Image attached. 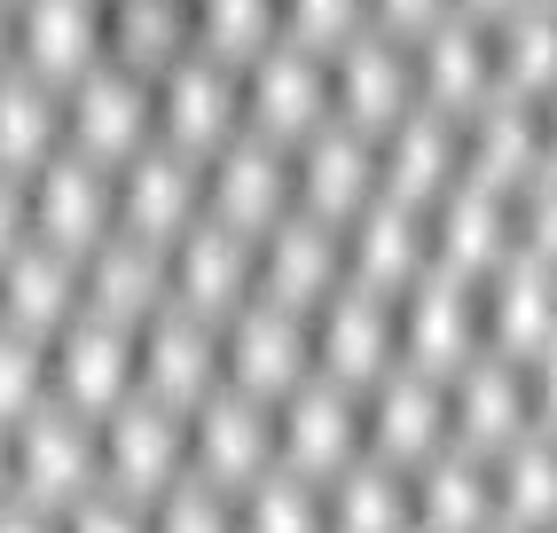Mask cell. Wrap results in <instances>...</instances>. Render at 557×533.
<instances>
[{
    "label": "cell",
    "mask_w": 557,
    "mask_h": 533,
    "mask_svg": "<svg viewBox=\"0 0 557 533\" xmlns=\"http://www.w3.org/2000/svg\"><path fill=\"white\" fill-rule=\"evenodd\" d=\"M9 486L16 503H40V510H71L87 503V494L102 486V439L79 408L63 400H40L24 416V424H9Z\"/></svg>",
    "instance_id": "obj_1"
},
{
    "label": "cell",
    "mask_w": 557,
    "mask_h": 533,
    "mask_svg": "<svg viewBox=\"0 0 557 533\" xmlns=\"http://www.w3.org/2000/svg\"><path fill=\"white\" fill-rule=\"evenodd\" d=\"M393 346H400V369L448 385L479 354V283L448 275V266H424L417 283H400L393 290Z\"/></svg>",
    "instance_id": "obj_2"
},
{
    "label": "cell",
    "mask_w": 557,
    "mask_h": 533,
    "mask_svg": "<svg viewBox=\"0 0 557 533\" xmlns=\"http://www.w3.org/2000/svg\"><path fill=\"white\" fill-rule=\"evenodd\" d=\"M95 439H102V486L126 494V503H158L189 471V416L150 400V393H126L95 424Z\"/></svg>",
    "instance_id": "obj_3"
},
{
    "label": "cell",
    "mask_w": 557,
    "mask_h": 533,
    "mask_svg": "<svg viewBox=\"0 0 557 533\" xmlns=\"http://www.w3.org/2000/svg\"><path fill=\"white\" fill-rule=\"evenodd\" d=\"M141 141H158V110H150V79L141 71L102 55L95 71H79L63 87V149H79V158L119 173Z\"/></svg>",
    "instance_id": "obj_4"
},
{
    "label": "cell",
    "mask_w": 557,
    "mask_h": 533,
    "mask_svg": "<svg viewBox=\"0 0 557 533\" xmlns=\"http://www.w3.org/2000/svg\"><path fill=\"white\" fill-rule=\"evenodd\" d=\"M236 102H244V126L251 134L299 149L330 119V63L314 48H299V40H283V32H275V40L236 71Z\"/></svg>",
    "instance_id": "obj_5"
},
{
    "label": "cell",
    "mask_w": 557,
    "mask_h": 533,
    "mask_svg": "<svg viewBox=\"0 0 557 533\" xmlns=\"http://www.w3.org/2000/svg\"><path fill=\"white\" fill-rule=\"evenodd\" d=\"M314 369V346H307V314L275 307V298H244V307L220 322V385H236L251 400H283L299 376Z\"/></svg>",
    "instance_id": "obj_6"
},
{
    "label": "cell",
    "mask_w": 557,
    "mask_h": 533,
    "mask_svg": "<svg viewBox=\"0 0 557 533\" xmlns=\"http://www.w3.org/2000/svg\"><path fill=\"white\" fill-rule=\"evenodd\" d=\"M330 119L354 126L377 141L408 102H417V55H408V40H393V32L361 24L346 48H330Z\"/></svg>",
    "instance_id": "obj_7"
},
{
    "label": "cell",
    "mask_w": 557,
    "mask_h": 533,
    "mask_svg": "<svg viewBox=\"0 0 557 533\" xmlns=\"http://www.w3.org/2000/svg\"><path fill=\"white\" fill-rule=\"evenodd\" d=\"M197 212H205V165L165 149V141H141L134 158L110 173V227H119V236H141V244L165 251Z\"/></svg>",
    "instance_id": "obj_8"
},
{
    "label": "cell",
    "mask_w": 557,
    "mask_h": 533,
    "mask_svg": "<svg viewBox=\"0 0 557 533\" xmlns=\"http://www.w3.org/2000/svg\"><path fill=\"white\" fill-rule=\"evenodd\" d=\"M150 110H158V141L181 149V158H212L220 141H228L244 126V102H236V71L189 48V55H173L158 79H150Z\"/></svg>",
    "instance_id": "obj_9"
},
{
    "label": "cell",
    "mask_w": 557,
    "mask_h": 533,
    "mask_svg": "<svg viewBox=\"0 0 557 533\" xmlns=\"http://www.w3.org/2000/svg\"><path fill=\"white\" fill-rule=\"evenodd\" d=\"M361 455V393L330 385L322 369H307L299 385L275 400V463L299 479H338Z\"/></svg>",
    "instance_id": "obj_10"
},
{
    "label": "cell",
    "mask_w": 557,
    "mask_h": 533,
    "mask_svg": "<svg viewBox=\"0 0 557 533\" xmlns=\"http://www.w3.org/2000/svg\"><path fill=\"white\" fill-rule=\"evenodd\" d=\"M338 283H346V244H338L330 220L290 204L275 227L251 236V290L259 298H275V307H290V314H314Z\"/></svg>",
    "instance_id": "obj_11"
},
{
    "label": "cell",
    "mask_w": 557,
    "mask_h": 533,
    "mask_svg": "<svg viewBox=\"0 0 557 533\" xmlns=\"http://www.w3.org/2000/svg\"><path fill=\"white\" fill-rule=\"evenodd\" d=\"M307 346H314V369L330 376V385L369 393L400 361V346H393V298L369 290V283H338L307 314Z\"/></svg>",
    "instance_id": "obj_12"
},
{
    "label": "cell",
    "mask_w": 557,
    "mask_h": 533,
    "mask_svg": "<svg viewBox=\"0 0 557 533\" xmlns=\"http://www.w3.org/2000/svg\"><path fill=\"white\" fill-rule=\"evenodd\" d=\"M268 463H275V408L236 385H212L189 408V471L220 494H244Z\"/></svg>",
    "instance_id": "obj_13"
},
{
    "label": "cell",
    "mask_w": 557,
    "mask_h": 533,
    "mask_svg": "<svg viewBox=\"0 0 557 533\" xmlns=\"http://www.w3.org/2000/svg\"><path fill=\"white\" fill-rule=\"evenodd\" d=\"M212 385H220V322H205V314L165 298V307L134 330V393H150V400L189 416Z\"/></svg>",
    "instance_id": "obj_14"
},
{
    "label": "cell",
    "mask_w": 557,
    "mask_h": 533,
    "mask_svg": "<svg viewBox=\"0 0 557 533\" xmlns=\"http://www.w3.org/2000/svg\"><path fill=\"white\" fill-rule=\"evenodd\" d=\"M205 212L228 220L236 236H259V227H275L290 212V149L236 126L228 141L205 158Z\"/></svg>",
    "instance_id": "obj_15"
},
{
    "label": "cell",
    "mask_w": 557,
    "mask_h": 533,
    "mask_svg": "<svg viewBox=\"0 0 557 533\" xmlns=\"http://www.w3.org/2000/svg\"><path fill=\"white\" fill-rule=\"evenodd\" d=\"M134 393V330L102 322V314H79L48 337V400L79 408L87 424H102L110 408Z\"/></svg>",
    "instance_id": "obj_16"
},
{
    "label": "cell",
    "mask_w": 557,
    "mask_h": 533,
    "mask_svg": "<svg viewBox=\"0 0 557 533\" xmlns=\"http://www.w3.org/2000/svg\"><path fill=\"white\" fill-rule=\"evenodd\" d=\"M165 298L205 322H228L251 298V236H236L228 220L197 212L181 236L165 244Z\"/></svg>",
    "instance_id": "obj_17"
},
{
    "label": "cell",
    "mask_w": 557,
    "mask_h": 533,
    "mask_svg": "<svg viewBox=\"0 0 557 533\" xmlns=\"http://www.w3.org/2000/svg\"><path fill=\"white\" fill-rule=\"evenodd\" d=\"M503 259H510V197H495V188L456 173L424 204V266H448L463 283H487Z\"/></svg>",
    "instance_id": "obj_18"
},
{
    "label": "cell",
    "mask_w": 557,
    "mask_h": 533,
    "mask_svg": "<svg viewBox=\"0 0 557 533\" xmlns=\"http://www.w3.org/2000/svg\"><path fill=\"white\" fill-rule=\"evenodd\" d=\"M432 447H448V393L417 369H385L361 393V455H377L393 471H417Z\"/></svg>",
    "instance_id": "obj_19"
},
{
    "label": "cell",
    "mask_w": 557,
    "mask_h": 533,
    "mask_svg": "<svg viewBox=\"0 0 557 533\" xmlns=\"http://www.w3.org/2000/svg\"><path fill=\"white\" fill-rule=\"evenodd\" d=\"M24 204H32V236L87 259L110 236V165L79 158V149H55L40 173H24Z\"/></svg>",
    "instance_id": "obj_20"
},
{
    "label": "cell",
    "mask_w": 557,
    "mask_h": 533,
    "mask_svg": "<svg viewBox=\"0 0 557 533\" xmlns=\"http://www.w3.org/2000/svg\"><path fill=\"white\" fill-rule=\"evenodd\" d=\"M448 439L471 455H503L518 432H534V400H527V361H503L479 346L448 385Z\"/></svg>",
    "instance_id": "obj_21"
},
{
    "label": "cell",
    "mask_w": 557,
    "mask_h": 533,
    "mask_svg": "<svg viewBox=\"0 0 557 533\" xmlns=\"http://www.w3.org/2000/svg\"><path fill=\"white\" fill-rule=\"evenodd\" d=\"M369 197H377V141H369V134L322 119L299 149H290V204H299V212L346 227Z\"/></svg>",
    "instance_id": "obj_22"
},
{
    "label": "cell",
    "mask_w": 557,
    "mask_h": 533,
    "mask_svg": "<svg viewBox=\"0 0 557 533\" xmlns=\"http://www.w3.org/2000/svg\"><path fill=\"white\" fill-rule=\"evenodd\" d=\"M557 337V266L510 251L487 283H479V346L503 361H534Z\"/></svg>",
    "instance_id": "obj_23"
},
{
    "label": "cell",
    "mask_w": 557,
    "mask_h": 533,
    "mask_svg": "<svg viewBox=\"0 0 557 533\" xmlns=\"http://www.w3.org/2000/svg\"><path fill=\"white\" fill-rule=\"evenodd\" d=\"M456 173H463L456 119H440L432 102H408L400 119L377 134V188H385V197H400V204H432Z\"/></svg>",
    "instance_id": "obj_24"
},
{
    "label": "cell",
    "mask_w": 557,
    "mask_h": 533,
    "mask_svg": "<svg viewBox=\"0 0 557 533\" xmlns=\"http://www.w3.org/2000/svg\"><path fill=\"white\" fill-rule=\"evenodd\" d=\"M408 55H417V102H432L440 119H463V110L495 87V40H487V24L463 16V9H448Z\"/></svg>",
    "instance_id": "obj_25"
},
{
    "label": "cell",
    "mask_w": 557,
    "mask_h": 533,
    "mask_svg": "<svg viewBox=\"0 0 557 533\" xmlns=\"http://www.w3.org/2000/svg\"><path fill=\"white\" fill-rule=\"evenodd\" d=\"M338 244H346V283H369V290H400V283H417L424 275V204H400V197H369L346 227H338Z\"/></svg>",
    "instance_id": "obj_26"
},
{
    "label": "cell",
    "mask_w": 557,
    "mask_h": 533,
    "mask_svg": "<svg viewBox=\"0 0 557 533\" xmlns=\"http://www.w3.org/2000/svg\"><path fill=\"white\" fill-rule=\"evenodd\" d=\"M79 298H87V314L119 322V330H141L165 307V251L110 227V236L79 259Z\"/></svg>",
    "instance_id": "obj_27"
},
{
    "label": "cell",
    "mask_w": 557,
    "mask_h": 533,
    "mask_svg": "<svg viewBox=\"0 0 557 533\" xmlns=\"http://www.w3.org/2000/svg\"><path fill=\"white\" fill-rule=\"evenodd\" d=\"M87 298H79V259L24 236L9 259H0V322H16L32 337H55L63 322H79Z\"/></svg>",
    "instance_id": "obj_28"
},
{
    "label": "cell",
    "mask_w": 557,
    "mask_h": 533,
    "mask_svg": "<svg viewBox=\"0 0 557 533\" xmlns=\"http://www.w3.org/2000/svg\"><path fill=\"white\" fill-rule=\"evenodd\" d=\"M102 55V0H16V63L48 87H71Z\"/></svg>",
    "instance_id": "obj_29"
},
{
    "label": "cell",
    "mask_w": 557,
    "mask_h": 533,
    "mask_svg": "<svg viewBox=\"0 0 557 533\" xmlns=\"http://www.w3.org/2000/svg\"><path fill=\"white\" fill-rule=\"evenodd\" d=\"M408 518L417 533H479L495 525V486H487V455L471 447H432L417 471H408Z\"/></svg>",
    "instance_id": "obj_30"
},
{
    "label": "cell",
    "mask_w": 557,
    "mask_h": 533,
    "mask_svg": "<svg viewBox=\"0 0 557 533\" xmlns=\"http://www.w3.org/2000/svg\"><path fill=\"white\" fill-rule=\"evenodd\" d=\"M322 533H417L408 518V471L354 455L338 479H322Z\"/></svg>",
    "instance_id": "obj_31"
},
{
    "label": "cell",
    "mask_w": 557,
    "mask_h": 533,
    "mask_svg": "<svg viewBox=\"0 0 557 533\" xmlns=\"http://www.w3.org/2000/svg\"><path fill=\"white\" fill-rule=\"evenodd\" d=\"M55 149H63V87H48L40 71L9 63L0 71V165L40 173Z\"/></svg>",
    "instance_id": "obj_32"
},
{
    "label": "cell",
    "mask_w": 557,
    "mask_h": 533,
    "mask_svg": "<svg viewBox=\"0 0 557 533\" xmlns=\"http://www.w3.org/2000/svg\"><path fill=\"white\" fill-rule=\"evenodd\" d=\"M487 486H495V518L549 533L557 525V432H518L503 455H487Z\"/></svg>",
    "instance_id": "obj_33"
},
{
    "label": "cell",
    "mask_w": 557,
    "mask_h": 533,
    "mask_svg": "<svg viewBox=\"0 0 557 533\" xmlns=\"http://www.w3.org/2000/svg\"><path fill=\"white\" fill-rule=\"evenodd\" d=\"M102 48L110 63L158 79L173 55H189V0H102Z\"/></svg>",
    "instance_id": "obj_34"
},
{
    "label": "cell",
    "mask_w": 557,
    "mask_h": 533,
    "mask_svg": "<svg viewBox=\"0 0 557 533\" xmlns=\"http://www.w3.org/2000/svg\"><path fill=\"white\" fill-rule=\"evenodd\" d=\"M275 32H283L275 0H189V48L220 55L228 71H244Z\"/></svg>",
    "instance_id": "obj_35"
},
{
    "label": "cell",
    "mask_w": 557,
    "mask_h": 533,
    "mask_svg": "<svg viewBox=\"0 0 557 533\" xmlns=\"http://www.w3.org/2000/svg\"><path fill=\"white\" fill-rule=\"evenodd\" d=\"M236 533H322V486L268 463L236 494Z\"/></svg>",
    "instance_id": "obj_36"
},
{
    "label": "cell",
    "mask_w": 557,
    "mask_h": 533,
    "mask_svg": "<svg viewBox=\"0 0 557 533\" xmlns=\"http://www.w3.org/2000/svg\"><path fill=\"white\" fill-rule=\"evenodd\" d=\"M40 400H48V337L0 322V432L24 424Z\"/></svg>",
    "instance_id": "obj_37"
},
{
    "label": "cell",
    "mask_w": 557,
    "mask_h": 533,
    "mask_svg": "<svg viewBox=\"0 0 557 533\" xmlns=\"http://www.w3.org/2000/svg\"><path fill=\"white\" fill-rule=\"evenodd\" d=\"M141 510H150V533H236V494L205 486L197 471H181L158 503H141Z\"/></svg>",
    "instance_id": "obj_38"
},
{
    "label": "cell",
    "mask_w": 557,
    "mask_h": 533,
    "mask_svg": "<svg viewBox=\"0 0 557 533\" xmlns=\"http://www.w3.org/2000/svg\"><path fill=\"white\" fill-rule=\"evenodd\" d=\"M275 16H283V40L330 55V48H346L369 24V0H275Z\"/></svg>",
    "instance_id": "obj_39"
},
{
    "label": "cell",
    "mask_w": 557,
    "mask_h": 533,
    "mask_svg": "<svg viewBox=\"0 0 557 533\" xmlns=\"http://www.w3.org/2000/svg\"><path fill=\"white\" fill-rule=\"evenodd\" d=\"M63 533H150V510L126 503V494H110V486H95L87 503L63 510Z\"/></svg>",
    "instance_id": "obj_40"
},
{
    "label": "cell",
    "mask_w": 557,
    "mask_h": 533,
    "mask_svg": "<svg viewBox=\"0 0 557 533\" xmlns=\"http://www.w3.org/2000/svg\"><path fill=\"white\" fill-rule=\"evenodd\" d=\"M527 400H534V432H557V337L527 361Z\"/></svg>",
    "instance_id": "obj_41"
},
{
    "label": "cell",
    "mask_w": 557,
    "mask_h": 533,
    "mask_svg": "<svg viewBox=\"0 0 557 533\" xmlns=\"http://www.w3.org/2000/svg\"><path fill=\"white\" fill-rule=\"evenodd\" d=\"M32 236V204H24V173L0 165V259H9L16 244Z\"/></svg>",
    "instance_id": "obj_42"
},
{
    "label": "cell",
    "mask_w": 557,
    "mask_h": 533,
    "mask_svg": "<svg viewBox=\"0 0 557 533\" xmlns=\"http://www.w3.org/2000/svg\"><path fill=\"white\" fill-rule=\"evenodd\" d=\"M0 533H63V518L40 510V503H16V494H9V503H0Z\"/></svg>",
    "instance_id": "obj_43"
},
{
    "label": "cell",
    "mask_w": 557,
    "mask_h": 533,
    "mask_svg": "<svg viewBox=\"0 0 557 533\" xmlns=\"http://www.w3.org/2000/svg\"><path fill=\"white\" fill-rule=\"evenodd\" d=\"M16 63V0H0V71Z\"/></svg>",
    "instance_id": "obj_44"
},
{
    "label": "cell",
    "mask_w": 557,
    "mask_h": 533,
    "mask_svg": "<svg viewBox=\"0 0 557 533\" xmlns=\"http://www.w3.org/2000/svg\"><path fill=\"white\" fill-rule=\"evenodd\" d=\"M456 9H463V16H479V24H495L503 9H518V0H456Z\"/></svg>",
    "instance_id": "obj_45"
},
{
    "label": "cell",
    "mask_w": 557,
    "mask_h": 533,
    "mask_svg": "<svg viewBox=\"0 0 557 533\" xmlns=\"http://www.w3.org/2000/svg\"><path fill=\"white\" fill-rule=\"evenodd\" d=\"M9 494H16L9 486V432H0V503H9Z\"/></svg>",
    "instance_id": "obj_46"
},
{
    "label": "cell",
    "mask_w": 557,
    "mask_h": 533,
    "mask_svg": "<svg viewBox=\"0 0 557 533\" xmlns=\"http://www.w3.org/2000/svg\"><path fill=\"white\" fill-rule=\"evenodd\" d=\"M479 533H527V525H510V518H495V525H479Z\"/></svg>",
    "instance_id": "obj_47"
}]
</instances>
